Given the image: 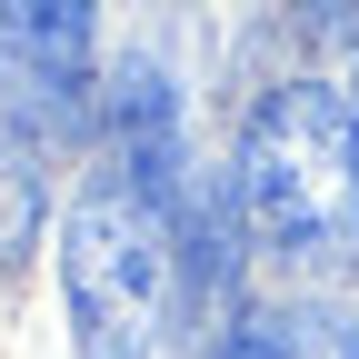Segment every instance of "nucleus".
Returning <instances> with one entry per match:
<instances>
[{
    "label": "nucleus",
    "instance_id": "f257e3e1",
    "mask_svg": "<svg viewBox=\"0 0 359 359\" xmlns=\"http://www.w3.org/2000/svg\"><path fill=\"white\" fill-rule=\"evenodd\" d=\"M230 200L269 259L339 280L359 269V110L330 80H280L240 130Z\"/></svg>",
    "mask_w": 359,
    "mask_h": 359
},
{
    "label": "nucleus",
    "instance_id": "39448f33",
    "mask_svg": "<svg viewBox=\"0 0 359 359\" xmlns=\"http://www.w3.org/2000/svg\"><path fill=\"white\" fill-rule=\"evenodd\" d=\"M210 359H309V349H299V320H280V309H240Z\"/></svg>",
    "mask_w": 359,
    "mask_h": 359
},
{
    "label": "nucleus",
    "instance_id": "f03ea898",
    "mask_svg": "<svg viewBox=\"0 0 359 359\" xmlns=\"http://www.w3.org/2000/svg\"><path fill=\"white\" fill-rule=\"evenodd\" d=\"M60 290L80 359H150L170 320V219L130 180H90L60 219Z\"/></svg>",
    "mask_w": 359,
    "mask_h": 359
},
{
    "label": "nucleus",
    "instance_id": "7ed1b4c3",
    "mask_svg": "<svg viewBox=\"0 0 359 359\" xmlns=\"http://www.w3.org/2000/svg\"><path fill=\"white\" fill-rule=\"evenodd\" d=\"M110 140H120V170L160 219L180 210L190 170H180V90L160 70V50H120L110 60Z\"/></svg>",
    "mask_w": 359,
    "mask_h": 359
},
{
    "label": "nucleus",
    "instance_id": "20e7f679",
    "mask_svg": "<svg viewBox=\"0 0 359 359\" xmlns=\"http://www.w3.org/2000/svg\"><path fill=\"white\" fill-rule=\"evenodd\" d=\"M50 120H40V90L30 70L0 50V269H11L40 240V210H50Z\"/></svg>",
    "mask_w": 359,
    "mask_h": 359
},
{
    "label": "nucleus",
    "instance_id": "423d86ee",
    "mask_svg": "<svg viewBox=\"0 0 359 359\" xmlns=\"http://www.w3.org/2000/svg\"><path fill=\"white\" fill-rule=\"evenodd\" d=\"M339 359H359V320H349V330H339Z\"/></svg>",
    "mask_w": 359,
    "mask_h": 359
}]
</instances>
